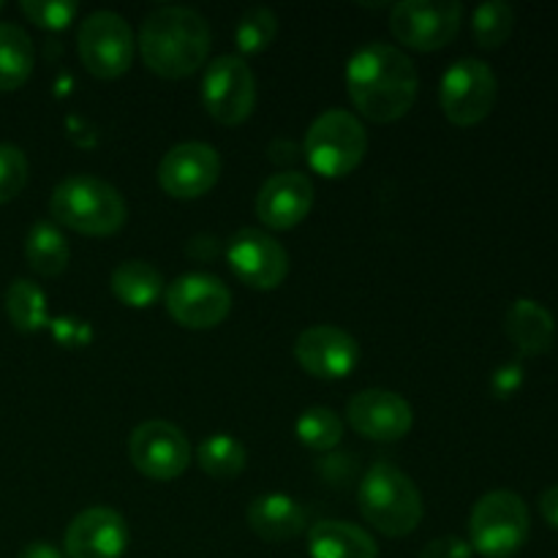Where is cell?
Listing matches in <instances>:
<instances>
[{"instance_id": "cell-30", "label": "cell", "mask_w": 558, "mask_h": 558, "mask_svg": "<svg viewBox=\"0 0 558 558\" xmlns=\"http://www.w3.org/2000/svg\"><path fill=\"white\" fill-rule=\"evenodd\" d=\"M20 9L33 25L44 31H65L80 14V5L71 0H22Z\"/></svg>"}, {"instance_id": "cell-17", "label": "cell", "mask_w": 558, "mask_h": 558, "mask_svg": "<svg viewBox=\"0 0 558 558\" xmlns=\"http://www.w3.org/2000/svg\"><path fill=\"white\" fill-rule=\"evenodd\" d=\"M347 420L365 439L398 441L412 430L414 414L398 392L363 390L349 401Z\"/></svg>"}, {"instance_id": "cell-1", "label": "cell", "mask_w": 558, "mask_h": 558, "mask_svg": "<svg viewBox=\"0 0 558 558\" xmlns=\"http://www.w3.org/2000/svg\"><path fill=\"white\" fill-rule=\"evenodd\" d=\"M347 90L357 112L371 123H396L417 98V71L407 52L374 41L352 54Z\"/></svg>"}, {"instance_id": "cell-35", "label": "cell", "mask_w": 558, "mask_h": 558, "mask_svg": "<svg viewBox=\"0 0 558 558\" xmlns=\"http://www.w3.org/2000/svg\"><path fill=\"white\" fill-rule=\"evenodd\" d=\"M16 558H63V554L52 543H31L20 550Z\"/></svg>"}, {"instance_id": "cell-21", "label": "cell", "mask_w": 558, "mask_h": 558, "mask_svg": "<svg viewBox=\"0 0 558 558\" xmlns=\"http://www.w3.org/2000/svg\"><path fill=\"white\" fill-rule=\"evenodd\" d=\"M311 558H379L374 537L347 521H322L308 534Z\"/></svg>"}, {"instance_id": "cell-29", "label": "cell", "mask_w": 558, "mask_h": 558, "mask_svg": "<svg viewBox=\"0 0 558 558\" xmlns=\"http://www.w3.org/2000/svg\"><path fill=\"white\" fill-rule=\"evenodd\" d=\"M278 33V20L270 9L265 5H254L240 16L238 27H234V38H238V49L243 54H259L272 44Z\"/></svg>"}, {"instance_id": "cell-3", "label": "cell", "mask_w": 558, "mask_h": 558, "mask_svg": "<svg viewBox=\"0 0 558 558\" xmlns=\"http://www.w3.org/2000/svg\"><path fill=\"white\" fill-rule=\"evenodd\" d=\"M49 210L60 227L87 234V238L118 234L129 218V207H125L120 191L90 174L65 178L52 191Z\"/></svg>"}, {"instance_id": "cell-14", "label": "cell", "mask_w": 558, "mask_h": 558, "mask_svg": "<svg viewBox=\"0 0 558 558\" xmlns=\"http://www.w3.org/2000/svg\"><path fill=\"white\" fill-rule=\"evenodd\" d=\"M218 174L221 158L216 147L205 142H183L161 158L158 183L174 199H199L218 183Z\"/></svg>"}, {"instance_id": "cell-15", "label": "cell", "mask_w": 558, "mask_h": 558, "mask_svg": "<svg viewBox=\"0 0 558 558\" xmlns=\"http://www.w3.org/2000/svg\"><path fill=\"white\" fill-rule=\"evenodd\" d=\"M294 357L316 379H343L357 368L360 347L341 327L314 325L298 336Z\"/></svg>"}, {"instance_id": "cell-31", "label": "cell", "mask_w": 558, "mask_h": 558, "mask_svg": "<svg viewBox=\"0 0 558 558\" xmlns=\"http://www.w3.org/2000/svg\"><path fill=\"white\" fill-rule=\"evenodd\" d=\"M27 183V158L20 147L0 145V205L20 196Z\"/></svg>"}, {"instance_id": "cell-2", "label": "cell", "mask_w": 558, "mask_h": 558, "mask_svg": "<svg viewBox=\"0 0 558 558\" xmlns=\"http://www.w3.org/2000/svg\"><path fill=\"white\" fill-rule=\"evenodd\" d=\"M140 52L147 69L163 80H185L210 54V25L185 5H161L140 27Z\"/></svg>"}, {"instance_id": "cell-28", "label": "cell", "mask_w": 558, "mask_h": 558, "mask_svg": "<svg viewBox=\"0 0 558 558\" xmlns=\"http://www.w3.org/2000/svg\"><path fill=\"white\" fill-rule=\"evenodd\" d=\"M512 27H515V11L505 0H488V3L477 5V11H474L472 31L480 47H501L510 38Z\"/></svg>"}, {"instance_id": "cell-24", "label": "cell", "mask_w": 558, "mask_h": 558, "mask_svg": "<svg viewBox=\"0 0 558 558\" xmlns=\"http://www.w3.org/2000/svg\"><path fill=\"white\" fill-rule=\"evenodd\" d=\"M25 259L31 265V270H36L38 276L54 278L69 265V243H65L58 227L41 221L27 232Z\"/></svg>"}, {"instance_id": "cell-18", "label": "cell", "mask_w": 558, "mask_h": 558, "mask_svg": "<svg viewBox=\"0 0 558 558\" xmlns=\"http://www.w3.org/2000/svg\"><path fill=\"white\" fill-rule=\"evenodd\" d=\"M314 207V183L300 172H278L256 196V216L267 229L287 232L303 223Z\"/></svg>"}, {"instance_id": "cell-26", "label": "cell", "mask_w": 558, "mask_h": 558, "mask_svg": "<svg viewBox=\"0 0 558 558\" xmlns=\"http://www.w3.org/2000/svg\"><path fill=\"white\" fill-rule=\"evenodd\" d=\"M5 311H9L11 325L20 332H38L47 327V298L33 281L16 278L5 292Z\"/></svg>"}, {"instance_id": "cell-34", "label": "cell", "mask_w": 558, "mask_h": 558, "mask_svg": "<svg viewBox=\"0 0 558 558\" xmlns=\"http://www.w3.org/2000/svg\"><path fill=\"white\" fill-rule=\"evenodd\" d=\"M539 510H543L545 521L558 529V483L550 485L548 490H543V496H539Z\"/></svg>"}, {"instance_id": "cell-6", "label": "cell", "mask_w": 558, "mask_h": 558, "mask_svg": "<svg viewBox=\"0 0 558 558\" xmlns=\"http://www.w3.org/2000/svg\"><path fill=\"white\" fill-rule=\"evenodd\" d=\"M365 150L368 136L363 123L343 109L319 114L305 134V158L322 178L336 180L352 174L365 158Z\"/></svg>"}, {"instance_id": "cell-8", "label": "cell", "mask_w": 558, "mask_h": 558, "mask_svg": "<svg viewBox=\"0 0 558 558\" xmlns=\"http://www.w3.org/2000/svg\"><path fill=\"white\" fill-rule=\"evenodd\" d=\"M496 93H499V82H496L494 69L485 60L463 58L447 69L439 101L445 118L452 125L466 129L488 118L496 104Z\"/></svg>"}, {"instance_id": "cell-32", "label": "cell", "mask_w": 558, "mask_h": 558, "mask_svg": "<svg viewBox=\"0 0 558 558\" xmlns=\"http://www.w3.org/2000/svg\"><path fill=\"white\" fill-rule=\"evenodd\" d=\"M420 558H472V545L466 539L447 534V537H439L425 545Z\"/></svg>"}, {"instance_id": "cell-13", "label": "cell", "mask_w": 558, "mask_h": 558, "mask_svg": "<svg viewBox=\"0 0 558 558\" xmlns=\"http://www.w3.org/2000/svg\"><path fill=\"white\" fill-rule=\"evenodd\" d=\"M227 262L234 276L251 289L281 287L289 272V256L272 234L262 229H240L227 243Z\"/></svg>"}, {"instance_id": "cell-27", "label": "cell", "mask_w": 558, "mask_h": 558, "mask_svg": "<svg viewBox=\"0 0 558 558\" xmlns=\"http://www.w3.org/2000/svg\"><path fill=\"white\" fill-rule=\"evenodd\" d=\"M294 430H298V439L303 441L308 450L327 452L332 450V447H338V441H341L343 423L332 409L314 407L308 409V412L300 414Z\"/></svg>"}, {"instance_id": "cell-23", "label": "cell", "mask_w": 558, "mask_h": 558, "mask_svg": "<svg viewBox=\"0 0 558 558\" xmlns=\"http://www.w3.org/2000/svg\"><path fill=\"white\" fill-rule=\"evenodd\" d=\"M36 63L31 36L20 25L0 22V90H16L27 82Z\"/></svg>"}, {"instance_id": "cell-19", "label": "cell", "mask_w": 558, "mask_h": 558, "mask_svg": "<svg viewBox=\"0 0 558 558\" xmlns=\"http://www.w3.org/2000/svg\"><path fill=\"white\" fill-rule=\"evenodd\" d=\"M248 526L265 543H289L305 526V510L283 494H265L251 501Z\"/></svg>"}, {"instance_id": "cell-11", "label": "cell", "mask_w": 558, "mask_h": 558, "mask_svg": "<svg viewBox=\"0 0 558 558\" xmlns=\"http://www.w3.org/2000/svg\"><path fill=\"white\" fill-rule=\"evenodd\" d=\"M169 316L185 330H213L232 311V292L227 283L205 272H189L169 283L163 292Z\"/></svg>"}, {"instance_id": "cell-33", "label": "cell", "mask_w": 558, "mask_h": 558, "mask_svg": "<svg viewBox=\"0 0 558 558\" xmlns=\"http://www.w3.org/2000/svg\"><path fill=\"white\" fill-rule=\"evenodd\" d=\"M521 381H523L521 365L518 363L501 365L494 376V390L499 392V396H510V392H515L518 387H521Z\"/></svg>"}, {"instance_id": "cell-10", "label": "cell", "mask_w": 558, "mask_h": 558, "mask_svg": "<svg viewBox=\"0 0 558 558\" xmlns=\"http://www.w3.org/2000/svg\"><path fill=\"white\" fill-rule=\"evenodd\" d=\"M202 101L207 114L221 125H240L248 120L256 104V76L251 65L234 54L213 60L202 80Z\"/></svg>"}, {"instance_id": "cell-16", "label": "cell", "mask_w": 558, "mask_h": 558, "mask_svg": "<svg viewBox=\"0 0 558 558\" xmlns=\"http://www.w3.org/2000/svg\"><path fill=\"white\" fill-rule=\"evenodd\" d=\"M125 548H129L125 518L109 507H90L65 529L69 558H123Z\"/></svg>"}, {"instance_id": "cell-20", "label": "cell", "mask_w": 558, "mask_h": 558, "mask_svg": "<svg viewBox=\"0 0 558 558\" xmlns=\"http://www.w3.org/2000/svg\"><path fill=\"white\" fill-rule=\"evenodd\" d=\"M505 330L523 354H545L554 347L556 319L537 300L518 298L507 311Z\"/></svg>"}, {"instance_id": "cell-25", "label": "cell", "mask_w": 558, "mask_h": 558, "mask_svg": "<svg viewBox=\"0 0 558 558\" xmlns=\"http://www.w3.org/2000/svg\"><path fill=\"white\" fill-rule=\"evenodd\" d=\"M196 461H199L202 472L207 477L232 480L243 474L248 456H245V447L234 436L216 434L202 441L199 450H196Z\"/></svg>"}, {"instance_id": "cell-5", "label": "cell", "mask_w": 558, "mask_h": 558, "mask_svg": "<svg viewBox=\"0 0 558 558\" xmlns=\"http://www.w3.org/2000/svg\"><path fill=\"white\" fill-rule=\"evenodd\" d=\"M529 537V507L515 490H490L469 518V545L485 558H510Z\"/></svg>"}, {"instance_id": "cell-12", "label": "cell", "mask_w": 558, "mask_h": 558, "mask_svg": "<svg viewBox=\"0 0 558 558\" xmlns=\"http://www.w3.org/2000/svg\"><path fill=\"white\" fill-rule=\"evenodd\" d=\"M129 456L136 472L147 480L169 483L191 466V445L178 425L167 420H147L134 428L129 439Z\"/></svg>"}, {"instance_id": "cell-9", "label": "cell", "mask_w": 558, "mask_h": 558, "mask_svg": "<svg viewBox=\"0 0 558 558\" xmlns=\"http://www.w3.org/2000/svg\"><path fill=\"white\" fill-rule=\"evenodd\" d=\"M463 5L456 0H403L392 9L390 31L403 47L436 52L458 36Z\"/></svg>"}, {"instance_id": "cell-4", "label": "cell", "mask_w": 558, "mask_h": 558, "mask_svg": "<svg viewBox=\"0 0 558 558\" xmlns=\"http://www.w3.org/2000/svg\"><path fill=\"white\" fill-rule=\"evenodd\" d=\"M360 512L385 537H407L423 521V496L417 485L392 463H374L357 490Z\"/></svg>"}, {"instance_id": "cell-7", "label": "cell", "mask_w": 558, "mask_h": 558, "mask_svg": "<svg viewBox=\"0 0 558 558\" xmlns=\"http://www.w3.org/2000/svg\"><path fill=\"white\" fill-rule=\"evenodd\" d=\"M82 65L96 80H118L131 69L134 60V33L129 22L114 11H93L85 16L76 33Z\"/></svg>"}, {"instance_id": "cell-22", "label": "cell", "mask_w": 558, "mask_h": 558, "mask_svg": "<svg viewBox=\"0 0 558 558\" xmlns=\"http://www.w3.org/2000/svg\"><path fill=\"white\" fill-rule=\"evenodd\" d=\"M112 292L129 308H150L163 294V276L150 262H123L112 272Z\"/></svg>"}]
</instances>
